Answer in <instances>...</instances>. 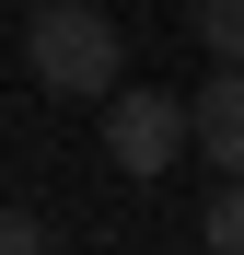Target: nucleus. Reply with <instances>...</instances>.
I'll return each mask as SVG.
<instances>
[{"label":"nucleus","instance_id":"f257e3e1","mask_svg":"<svg viewBox=\"0 0 244 255\" xmlns=\"http://www.w3.org/2000/svg\"><path fill=\"white\" fill-rule=\"evenodd\" d=\"M23 70L47 81L58 105H105L116 81H128V35L93 12V0H35V23H23Z\"/></svg>","mask_w":244,"mask_h":255},{"label":"nucleus","instance_id":"39448f33","mask_svg":"<svg viewBox=\"0 0 244 255\" xmlns=\"http://www.w3.org/2000/svg\"><path fill=\"white\" fill-rule=\"evenodd\" d=\"M198 232H210V255H244V174H221V197L198 209Z\"/></svg>","mask_w":244,"mask_h":255},{"label":"nucleus","instance_id":"7ed1b4c3","mask_svg":"<svg viewBox=\"0 0 244 255\" xmlns=\"http://www.w3.org/2000/svg\"><path fill=\"white\" fill-rule=\"evenodd\" d=\"M186 151L210 162V174H244V58H221L186 93Z\"/></svg>","mask_w":244,"mask_h":255},{"label":"nucleus","instance_id":"f03ea898","mask_svg":"<svg viewBox=\"0 0 244 255\" xmlns=\"http://www.w3.org/2000/svg\"><path fill=\"white\" fill-rule=\"evenodd\" d=\"M93 116H105V162H116V174L151 186V174L186 162V93H128V81H116Z\"/></svg>","mask_w":244,"mask_h":255},{"label":"nucleus","instance_id":"20e7f679","mask_svg":"<svg viewBox=\"0 0 244 255\" xmlns=\"http://www.w3.org/2000/svg\"><path fill=\"white\" fill-rule=\"evenodd\" d=\"M186 23H198L210 58H244V0H186Z\"/></svg>","mask_w":244,"mask_h":255},{"label":"nucleus","instance_id":"423d86ee","mask_svg":"<svg viewBox=\"0 0 244 255\" xmlns=\"http://www.w3.org/2000/svg\"><path fill=\"white\" fill-rule=\"evenodd\" d=\"M47 244V221H35V209H0V255H35Z\"/></svg>","mask_w":244,"mask_h":255}]
</instances>
